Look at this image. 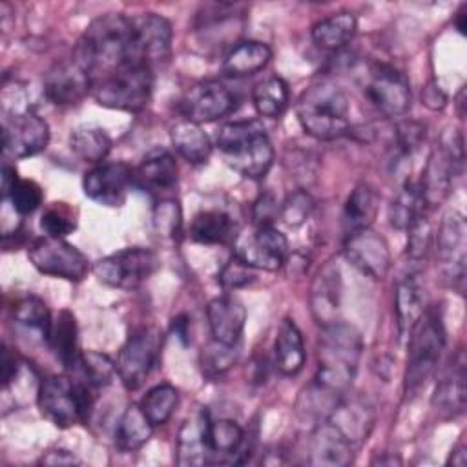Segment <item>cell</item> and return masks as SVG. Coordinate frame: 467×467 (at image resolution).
<instances>
[{
  "label": "cell",
  "instance_id": "cell-38",
  "mask_svg": "<svg viewBox=\"0 0 467 467\" xmlns=\"http://www.w3.org/2000/svg\"><path fill=\"white\" fill-rule=\"evenodd\" d=\"M243 440H244V432L239 427V423H235L234 420L208 418V425H206L208 456H234L237 454Z\"/></svg>",
  "mask_w": 467,
  "mask_h": 467
},
{
  "label": "cell",
  "instance_id": "cell-24",
  "mask_svg": "<svg viewBox=\"0 0 467 467\" xmlns=\"http://www.w3.org/2000/svg\"><path fill=\"white\" fill-rule=\"evenodd\" d=\"M177 171L175 157L164 148H155L133 170V184L155 193L166 192L177 184Z\"/></svg>",
  "mask_w": 467,
  "mask_h": 467
},
{
  "label": "cell",
  "instance_id": "cell-32",
  "mask_svg": "<svg viewBox=\"0 0 467 467\" xmlns=\"http://www.w3.org/2000/svg\"><path fill=\"white\" fill-rule=\"evenodd\" d=\"M272 58V51L259 40H244L234 46L223 60V73L226 77H248L263 69Z\"/></svg>",
  "mask_w": 467,
  "mask_h": 467
},
{
  "label": "cell",
  "instance_id": "cell-45",
  "mask_svg": "<svg viewBox=\"0 0 467 467\" xmlns=\"http://www.w3.org/2000/svg\"><path fill=\"white\" fill-rule=\"evenodd\" d=\"M151 221L157 235L164 239H177L182 224V213H181L179 202L173 199H164L157 202V206L153 208Z\"/></svg>",
  "mask_w": 467,
  "mask_h": 467
},
{
  "label": "cell",
  "instance_id": "cell-37",
  "mask_svg": "<svg viewBox=\"0 0 467 467\" xmlns=\"http://www.w3.org/2000/svg\"><path fill=\"white\" fill-rule=\"evenodd\" d=\"M425 210L427 206L418 184L405 181L389 206V221L396 230H409L425 213Z\"/></svg>",
  "mask_w": 467,
  "mask_h": 467
},
{
  "label": "cell",
  "instance_id": "cell-43",
  "mask_svg": "<svg viewBox=\"0 0 467 467\" xmlns=\"http://www.w3.org/2000/svg\"><path fill=\"white\" fill-rule=\"evenodd\" d=\"M77 368L82 370V379L88 381L93 389L109 385L113 376L117 374V363H113L109 356L95 350L82 352Z\"/></svg>",
  "mask_w": 467,
  "mask_h": 467
},
{
  "label": "cell",
  "instance_id": "cell-15",
  "mask_svg": "<svg viewBox=\"0 0 467 467\" xmlns=\"http://www.w3.org/2000/svg\"><path fill=\"white\" fill-rule=\"evenodd\" d=\"M368 102L385 117H400L410 108V86L407 77L392 66L376 64L365 86Z\"/></svg>",
  "mask_w": 467,
  "mask_h": 467
},
{
  "label": "cell",
  "instance_id": "cell-52",
  "mask_svg": "<svg viewBox=\"0 0 467 467\" xmlns=\"http://www.w3.org/2000/svg\"><path fill=\"white\" fill-rule=\"evenodd\" d=\"M279 204L270 193H263L254 202V221L257 226L261 224H272V221L279 215Z\"/></svg>",
  "mask_w": 467,
  "mask_h": 467
},
{
  "label": "cell",
  "instance_id": "cell-36",
  "mask_svg": "<svg viewBox=\"0 0 467 467\" xmlns=\"http://www.w3.org/2000/svg\"><path fill=\"white\" fill-rule=\"evenodd\" d=\"M151 432H153V425L142 412L140 405L133 403L122 412L117 423L115 445L124 452L137 451L144 443H148V440L151 438Z\"/></svg>",
  "mask_w": 467,
  "mask_h": 467
},
{
  "label": "cell",
  "instance_id": "cell-41",
  "mask_svg": "<svg viewBox=\"0 0 467 467\" xmlns=\"http://www.w3.org/2000/svg\"><path fill=\"white\" fill-rule=\"evenodd\" d=\"M139 405L153 427L164 425L179 405V390L170 383H161L150 389Z\"/></svg>",
  "mask_w": 467,
  "mask_h": 467
},
{
  "label": "cell",
  "instance_id": "cell-3",
  "mask_svg": "<svg viewBox=\"0 0 467 467\" xmlns=\"http://www.w3.org/2000/svg\"><path fill=\"white\" fill-rule=\"evenodd\" d=\"M215 142L226 164L246 179H263L274 162V148L261 120H234L219 128Z\"/></svg>",
  "mask_w": 467,
  "mask_h": 467
},
{
  "label": "cell",
  "instance_id": "cell-14",
  "mask_svg": "<svg viewBox=\"0 0 467 467\" xmlns=\"http://www.w3.org/2000/svg\"><path fill=\"white\" fill-rule=\"evenodd\" d=\"M465 248H467V226L460 212L451 210L443 215L436 234V252L452 288L463 294L465 286Z\"/></svg>",
  "mask_w": 467,
  "mask_h": 467
},
{
  "label": "cell",
  "instance_id": "cell-33",
  "mask_svg": "<svg viewBox=\"0 0 467 467\" xmlns=\"http://www.w3.org/2000/svg\"><path fill=\"white\" fill-rule=\"evenodd\" d=\"M379 195L376 190L365 182L358 184L345 201L343 206V228L347 234L370 228L378 215Z\"/></svg>",
  "mask_w": 467,
  "mask_h": 467
},
{
  "label": "cell",
  "instance_id": "cell-39",
  "mask_svg": "<svg viewBox=\"0 0 467 467\" xmlns=\"http://www.w3.org/2000/svg\"><path fill=\"white\" fill-rule=\"evenodd\" d=\"M69 148L86 162H100L111 150V139L102 128L80 126L71 131Z\"/></svg>",
  "mask_w": 467,
  "mask_h": 467
},
{
  "label": "cell",
  "instance_id": "cell-48",
  "mask_svg": "<svg viewBox=\"0 0 467 467\" xmlns=\"http://www.w3.org/2000/svg\"><path fill=\"white\" fill-rule=\"evenodd\" d=\"M312 210L314 199L310 197V193H306L305 190H296L283 201L279 208V217L286 226H301L310 217Z\"/></svg>",
  "mask_w": 467,
  "mask_h": 467
},
{
  "label": "cell",
  "instance_id": "cell-2",
  "mask_svg": "<svg viewBox=\"0 0 467 467\" xmlns=\"http://www.w3.org/2000/svg\"><path fill=\"white\" fill-rule=\"evenodd\" d=\"M363 352V337L354 325L334 321L323 327L317 343V374L321 387L343 396L352 385Z\"/></svg>",
  "mask_w": 467,
  "mask_h": 467
},
{
  "label": "cell",
  "instance_id": "cell-57",
  "mask_svg": "<svg viewBox=\"0 0 467 467\" xmlns=\"http://www.w3.org/2000/svg\"><path fill=\"white\" fill-rule=\"evenodd\" d=\"M452 465H458V467H463L467 463V454H465V445L460 443L454 451H452Z\"/></svg>",
  "mask_w": 467,
  "mask_h": 467
},
{
  "label": "cell",
  "instance_id": "cell-16",
  "mask_svg": "<svg viewBox=\"0 0 467 467\" xmlns=\"http://www.w3.org/2000/svg\"><path fill=\"white\" fill-rule=\"evenodd\" d=\"M49 142V126L31 111L13 113L4 120L2 146L11 159H26L46 150Z\"/></svg>",
  "mask_w": 467,
  "mask_h": 467
},
{
  "label": "cell",
  "instance_id": "cell-11",
  "mask_svg": "<svg viewBox=\"0 0 467 467\" xmlns=\"http://www.w3.org/2000/svg\"><path fill=\"white\" fill-rule=\"evenodd\" d=\"M159 352L161 334L150 327L135 328L128 336L117 358V376L122 385L130 390L139 389L157 363Z\"/></svg>",
  "mask_w": 467,
  "mask_h": 467
},
{
  "label": "cell",
  "instance_id": "cell-44",
  "mask_svg": "<svg viewBox=\"0 0 467 467\" xmlns=\"http://www.w3.org/2000/svg\"><path fill=\"white\" fill-rule=\"evenodd\" d=\"M237 359V345H224L215 339L208 343L201 352V368L208 378L219 376L228 370Z\"/></svg>",
  "mask_w": 467,
  "mask_h": 467
},
{
  "label": "cell",
  "instance_id": "cell-4",
  "mask_svg": "<svg viewBox=\"0 0 467 467\" xmlns=\"http://www.w3.org/2000/svg\"><path fill=\"white\" fill-rule=\"evenodd\" d=\"M296 113L301 128L319 140H334L350 128L348 99L337 84L328 80L306 88L296 104Z\"/></svg>",
  "mask_w": 467,
  "mask_h": 467
},
{
  "label": "cell",
  "instance_id": "cell-5",
  "mask_svg": "<svg viewBox=\"0 0 467 467\" xmlns=\"http://www.w3.org/2000/svg\"><path fill=\"white\" fill-rule=\"evenodd\" d=\"M93 387L88 381L71 379L64 374L44 378L36 389L40 412L57 427L67 429L86 421L93 407Z\"/></svg>",
  "mask_w": 467,
  "mask_h": 467
},
{
  "label": "cell",
  "instance_id": "cell-10",
  "mask_svg": "<svg viewBox=\"0 0 467 467\" xmlns=\"http://www.w3.org/2000/svg\"><path fill=\"white\" fill-rule=\"evenodd\" d=\"M27 257L38 272L67 281H82L89 270L88 257L77 246L49 235L35 239L27 248Z\"/></svg>",
  "mask_w": 467,
  "mask_h": 467
},
{
  "label": "cell",
  "instance_id": "cell-59",
  "mask_svg": "<svg viewBox=\"0 0 467 467\" xmlns=\"http://www.w3.org/2000/svg\"><path fill=\"white\" fill-rule=\"evenodd\" d=\"M372 463H379V465H383V463H387V465H394V463H401V460L400 458H378V460H372Z\"/></svg>",
  "mask_w": 467,
  "mask_h": 467
},
{
  "label": "cell",
  "instance_id": "cell-56",
  "mask_svg": "<svg viewBox=\"0 0 467 467\" xmlns=\"http://www.w3.org/2000/svg\"><path fill=\"white\" fill-rule=\"evenodd\" d=\"M173 330H175V336L179 339H182V343L188 341V317L186 316H179L173 319Z\"/></svg>",
  "mask_w": 467,
  "mask_h": 467
},
{
  "label": "cell",
  "instance_id": "cell-25",
  "mask_svg": "<svg viewBox=\"0 0 467 467\" xmlns=\"http://www.w3.org/2000/svg\"><path fill=\"white\" fill-rule=\"evenodd\" d=\"M354 445L330 423L316 427L310 440V462L325 467H343L352 462Z\"/></svg>",
  "mask_w": 467,
  "mask_h": 467
},
{
  "label": "cell",
  "instance_id": "cell-19",
  "mask_svg": "<svg viewBox=\"0 0 467 467\" xmlns=\"http://www.w3.org/2000/svg\"><path fill=\"white\" fill-rule=\"evenodd\" d=\"M235 108L234 93L217 80H204L188 89L182 99V111L192 122H212Z\"/></svg>",
  "mask_w": 467,
  "mask_h": 467
},
{
  "label": "cell",
  "instance_id": "cell-22",
  "mask_svg": "<svg viewBox=\"0 0 467 467\" xmlns=\"http://www.w3.org/2000/svg\"><path fill=\"white\" fill-rule=\"evenodd\" d=\"M432 407L443 418H456L465 409V358L458 352L456 358L441 370L432 394Z\"/></svg>",
  "mask_w": 467,
  "mask_h": 467
},
{
  "label": "cell",
  "instance_id": "cell-7",
  "mask_svg": "<svg viewBox=\"0 0 467 467\" xmlns=\"http://www.w3.org/2000/svg\"><path fill=\"white\" fill-rule=\"evenodd\" d=\"M409 339L405 390L416 392L438 368L445 348V327L438 310L423 312L421 319L412 328Z\"/></svg>",
  "mask_w": 467,
  "mask_h": 467
},
{
  "label": "cell",
  "instance_id": "cell-58",
  "mask_svg": "<svg viewBox=\"0 0 467 467\" xmlns=\"http://www.w3.org/2000/svg\"><path fill=\"white\" fill-rule=\"evenodd\" d=\"M456 27H458V31H460L462 35H465V13H463V11H460V13H458Z\"/></svg>",
  "mask_w": 467,
  "mask_h": 467
},
{
  "label": "cell",
  "instance_id": "cell-20",
  "mask_svg": "<svg viewBox=\"0 0 467 467\" xmlns=\"http://www.w3.org/2000/svg\"><path fill=\"white\" fill-rule=\"evenodd\" d=\"M89 91L91 77L75 57L57 62L44 77V93L47 100L58 106L77 104Z\"/></svg>",
  "mask_w": 467,
  "mask_h": 467
},
{
  "label": "cell",
  "instance_id": "cell-49",
  "mask_svg": "<svg viewBox=\"0 0 467 467\" xmlns=\"http://www.w3.org/2000/svg\"><path fill=\"white\" fill-rule=\"evenodd\" d=\"M255 268L248 266L246 263H243L239 257H232L219 272L217 281L221 283L223 288L228 290H235L241 286H246L248 283H252L255 279Z\"/></svg>",
  "mask_w": 467,
  "mask_h": 467
},
{
  "label": "cell",
  "instance_id": "cell-29",
  "mask_svg": "<svg viewBox=\"0 0 467 467\" xmlns=\"http://www.w3.org/2000/svg\"><path fill=\"white\" fill-rule=\"evenodd\" d=\"M306 354L303 336L294 319L285 317L279 325L274 343V363L275 368L285 376H296L305 365Z\"/></svg>",
  "mask_w": 467,
  "mask_h": 467
},
{
  "label": "cell",
  "instance_id": "cell-23",
  "mask_svg": "<svg viewBox=\"0 0 467 467\" xmlns=\"http://www.w3.org/2000/svg\"><path fill=\"white\" fill-rule=\"evenodd\" d=\"M208 325L212 332V339L224 345H237L244 323H246V308L234 296H219L208 303L206 308Z\"/></svg>",
  "mask_w": 467,
  "mask_h": 467
},
{
  "label": "cell",
  "instance_id": "cell-28",
  "mask_svg": "<svg viewBox=\"0 0 467 467\" xmlns=\"http://www.w3.org/2000/svg\"><path fill=\"white\" fill-rule=\"evenodd\" d=\"M46 343L66 368L78 367L82 352L78 350L77 321L69 310H58V314L51 317V327L47 330Z\"/></svg>",
  "mask_w": 467,
  "mask_h": 467
},
{
  "label": "cell",
  "instance_id": "cell-40",
  "mask_svg": "<svg viewBox=\"0 0 467 467\" xmlns=\"http://www.w3.org/2000/svg\"><path fill=\"white\" fill-rule=\"evenodd\" d=\"M288 86L279 77H270L263 82H259L252 91V100L255 106V111L263 117L275 119L285 113L288 106Z\"/></svg>",
  "mask_w": 467,
  "mask_h": 467
},
{
  "label": "cell",
  "instance_id": "cell-27",
  "mask_svg": "<svg viewBox=\"0 0 467 467\" xmlns=\"http://www.w3.org/2000/svg\"><path fill=\"white\" fill-rule=\"evenodd\" d=\"M394 310H396V327L400 339H407L421 319L425 312V296L420 286L416 275H405L398 286L394 296Z\"/></svg>",
  "mask_w": 467,
  "mask_h": 467
},
{
  "label": "cell",
  "instance_id": "cell-47",
  "mask_svg": "<svg viewBox=\"0 0 467 467\" xmlns=\"http://www.w3.org/2000/svg\"><path fill=\"white\" fill-rule=\"evenodd\" d=\"M40 226L46 232V235L64 239L66 235H69L75 230L77 223H75L71 210L64 202H55V206L47 208L42 213Z\"/></svg>",
  "mask_w": 467,
  "mask_h": 467
},
{
  "label": "cell",
  "instance_id": "cell-50",
  "mask_svg": "<svg viewBox=\"0 0 467 467\" xmlns=\"http://www.w3.org/2000/svg\"><path fill=\"white\" fill-rule=\"evenodd\" d=\"M409 243H407V254L412 261H420L425 257L429 246H431V224L427 215L423 213L409 230Z\"/></svg>",
  "mask_w": 467,
  "mask_h": 467
},
{
  "label": "cell",
  "instance_id": "cell-26",
  "mask_svg": "<svg viewBox=\"0 0 467 467\" xmlns=\"http://www.w3.org/2000/svg\"><path fill=\"white\" fill-rule=\"evenodd\" d=\"M341 299V275L339 268L332 263L325 265L317 274L310 290V308L317 323L328 325L336 321Z\"/></svg>",
  "mask_w": 467,
  "mask_h": 467
},
{
  "label": "cell",
  "instance_id": "cell-31",
  "mask_svg": "<svg viewBox=\"0 0 467 467\" xmlns=\"http://www.w3.org/2000/svg\"><path fill=\"white\" fill-rule=\"evenodd\" d=\"M208 418L210 414L206 410H201L182 423L177 438L179 465H201L208 462V447H206Z\"/></svg>",
  "mask_w": 467,
  "mask_h": 467
},
{
  "label": "cell",
  "instance_id": "cell-53",
  "mask_svg": "<svg viewBox=\"0 0 467 467\" xmlns=\"http://www.w3.org/2000/svg\"><path fill=\"white\" fill-rule=\"evenodd\" d=\"M40 463H44V465H82V460L78 456H75L71 451L55 449V451L47 452L46 456H42Z\"/></svg>",
  "mask_w": 467,
  "mask_h": 467
},
{
  "label": "cell",
  "instance_id": "cell-54",
  "mask_svg": "<svg viewBox=\"0 0 467 467\" xmlns=\"http://www.w3.org/2000/svg\"><path fill=\"white\" fill-rule=\"evenodd\" d=\"M421 100L431 109H441L447 102V97L443 95V91L436 84H429L421 93Z\"/></svg>",
  "mask_w": 467,
  "mask_h": 467
},
{
  "label": "cell",
  "instance_id": "cell-9",
  "mask_svg": "<svg viewBox=\"0 0 467 467\" xmlns=\"http://www.w3.org/2000/svg\"><path fill=\"white\" fill-rule=\"evenodd\" d=\"M159 266L157 255L142 246H131L109 254L93 265L95 277L113 288L133 290L140 286Z\"/></svg>",
  "mask_w": 467,
  "mask_h": 467
},
{
  "label": "cell",
  "instance_id": "cell-46",
  "mask_svg": "<svg viewBox=\"0 0 467 467\" xmlns=\"http://www.w3.org/2000/svg\"><path fill=\"white\" fill-rule=\"evenodd\" d=\"M9 199L13 212L20 213V215H27L33 213L44 199L42 188L29 179H18V182L15 184V188L11 190V193L5 197Z\"/></svg>",
  "mask_w": 467,
  "mask_h": 467
},
{
  "label": "cell",
  "instance_id": "cell-21",
  "mask_svg": "<svg viewBox=\"0 0 467 467\" xmlns=\"http://www.w3.org/2000/svg\"><path fill=\"white\" fill-rule=\"evenodd\" d=\"M374 409L361 396L343 394L327 421H330L354 447L361 445L374 427Z\"/></svg>",
  "mask_w": 467,
  "mask_h": 467
},
{
  "label": "cell",
  "instance_id": "cell-35",
  "mask_svg": "<svg viewBox=\"0 0 467 467\" xmlns=\"http://www.w3.org/2000/svg\"><path fill=\"white\" fill-rule=\"evenodd\" d=\"M356 29H358L356 16L352 13L341 11L319 20L312 27V40L323 49L336 51L352 40V36L356 35Z\"/></svg>",
  "mask_w": 467,
  "mask_h": 467
},
{
  "label": "cell",
  "instance_id": "cell-8",
  "mask_svg": "<svg viewBox=\"0 0 467 467\" xmlns=\"http://www.w3.org/2000/svg\"><path fill=\"white\" fill-rule=\"evenodd\" d=\"M463 162V140L462 135L452 130L445 135L441 144L434 148L427 159L421 182L418 184L427 208L438 206L449 193L452 177Z\"/></svg>",
  "mask_w": 467,
  "mask_h": 467
},
{
  "label": "cell",
  "instance_id": "cell-13",
  "mask_svg": "<svg viewBox=\"0 0 467 467\" xmlns=\"http://www.w3.org/2000/svg\"><path fill=\"white\" fill-rule=\"evenodd\" d=\"M171 24L157 13L131 16V62L153 69L170 58Z\"/></svg>",
  "mask_w": 467,
  "mask_h": 467
},
{
  "label": "cell",
  "instance_id": "cell-1",
  "mask_svg": "<svg viewBox=\"0 0 467 467\" xmlns=\"http://www.w3.org/2000/svg\"><path fill=\"white\" fill-rule=\"evenodd\" d=\"M75 58L89 73L91 82L131 62V18L108 13L95 18L78 40Z\"/></svg>",
  "mask_w": 467,
  "mask_h": 467
},
{
  "label": "cell",
  "instance_id": "cell-51",
  "mask_svg": "<svg viewBox=\"0 0 467 467\" xmlns=\"http://www.w3.org/2000/svg\"><path fill=\"white\" fill-rule=\"evenodd\" d=\"M425 139V126L418 120H401L396 126V142L403 153L416 150Z\"/></svg>",
  "mask_w": 467,
  "mask_h": 467
},
{
  "label": "cell",
  "instance_id": "cell-34",
  "mask_svg": "<svg viewBox=\"0 0 467 467\" xmlns=\"http://www.w3.org/2000/svg\"><path fill=\"white\" fill-rule=\"evenodd\" d=\"M170 137L179 155L186 159L190 164H204L212 155L210 137L202 131L201 124L197 122H192L188 119L177 122L171 128Z\"/></svg>",
  "mask_w": 467,
  "mask_h": 467
},
{
  "label": "cell",
  "instance_id": "cell-18",
  "mask_svg": "<svg viewBox=\"0 0 467 467\" xmlns=\"http://www.w3.org/2000/svg\"><path fill=\"white\" fill-rule=\"evenodd\" d=\"M343 250L350 265L372 279H383L390 268L389 244L372 228L347 234Z\"/></svg>",
  "mask_w": 467,
  "mask_h": 467
},
{
  "label": "cell",
  "instance_id": "cell-6",
  "mask_svg": "<svg viewBox=\"0 0 467 467\" xmlns=\"http://www.w3.org/2000/svg\"><path fill=\"white\" fill-rule=\"evenodd\" d=\"M153 91V71L142 64H124L91 82V95L100 106L122 111L142 109Z\"/></svg>",
  "mask_w": 467,
  "mask_h": 467
},
{
  "label": "cell",
  "instance_id": "cell-12",
  "mask_svg": "<svg viewBox=\"0 0 467 467\" xmlns=\"http://www.w3.org/2000/svg\"><path fill=\"white\" fill-rule=\"evenodd\" d=\"M234 255L252 268L275 272L286 261L288 241L272 224H255L235 237Z\"/></svg>",
  "mask_w": 467,
  "mask_h": 467
},
{
  "label": "cell",
  "instance_id": "cell-42",
  "mask_svg": "<svg viewBox=\"0 0 467 467\" xmlns=\"http://www.w3.org/2000/svg\"><path fill=\"white\" fill-rule=\"evenodd\" d=\"M51 317L53 316L47 310L46 303L36 296H26L18 299L13 306V319L22 327L38 332L44 341L51 327Z\"/></svg>",
  "mask_w": 467,
  "mask_h": 467
},
{
  "label": "cell",
  "instance_id": "cell-17",
  "mask_svg": "<svg viewBox=\"0 0 467 467\" xmlns=\"http://www.w3.org/2000/svg\"><path fill=\"white\" fill-rule=\"evenodd\" d=\"M133 184V170L126 162H102L86 171L82 188L86 197L102 206H120Z\"/></svg>",
  "mask_w": 467,
  "mask_h": 467
},
{
  "label": "cell",
  "instance_id": "cell-30",
  "mask_svg": "<svg viewBox=\"0 0 467 467\" xmlns=\"http://www.w3.org/2000/svg\"><path fill=\"white\" fill-rule=\"evenodd\" d=\"M188 235L201 244H226L237 237L234 219L223 210H202L195 213Z\"/></svg>",
  "mask_w": 467,
  "mask_h": 467
},
{
  "label": "cell",
  "instance_id": "cell-55",
  "mask_svg": "<svg viewBox=\"0 0 467 467\" xmlns=\"http://www.w3.org/2000/svg\"><path fill=\"white\" fill-rule=\"evenodd\" d=\"M16 182H18V175H16L15 166L4 162V166H2V195H4V199L11 193V190L15 188Z\"/></svg>",
  "mask_w": 467,
  "mask_h": 467
}]
</instances>
